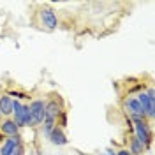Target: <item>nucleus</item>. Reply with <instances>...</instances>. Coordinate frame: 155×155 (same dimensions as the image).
Instances as JSON below:
<instances>
[{"mask_svg":"<svg viewBox=\"0 0 155 155\" xmlns=\"http://www.w3.org/2000/svg\"><path fill=\"white\" fill-rule=\"evenodd\" d=\"M124 107H125V111L129 113V116L146 118L145 111H143V107L139 106V102H137V99H136V97H125V99H124Z\"/></svg>","mask_w":155,"mask_h":155,"instance_id":"obj_6","label":"nucleus"},{"mask_svg":"<svg viewBox=\"0 0 155 155\" xmlns=\"http://www.w3.org/2000/svg\"><path fill=\"white\" fill-rule=\"evenodd\" d=\"M0 134L5 136V137L19 136V127L16 125V122H14L12 118H4L2 124H0Z\"/></svg>","mask_w":155,"mask_h":155,"instance_id":"obj_7","label":"nucleus"},{"mask_svg":"<svg viewBox=\"0 0 155 155\" xmlns=\"http://www.w3.org/2000/svg\"><path fill=\"white\" fill-rule=\"evenodd\" d=\"M9 155H25V146H23V143L16 146V148H14V150H12Z\"/></svg>","mask_w":155,"mask_h":155,"instance_id":"obj_13","label":"nucleus"},{"mask_svg":"<svg viewBox=\"0 0 155 155\" xmlns=\"http://www.w3.org/2000/svg\"><path fill=\"white\" fill-rule=\"evenodd\" d=\"M48 139L53 143V145H57V146H65L69 143L67 136H65V130L60 129V127H57V125L53 127V130H51V134H49Z\"/></svg>","mask_w":155,"mask_h":155,"instance_id":"obj_8","label":"nucleus"},{"mask_svg":"<svg viewBox=\"0 0 155 155\" xmlns=\"http://www.w3.org/2000/svg\"><path fill=\"white\" fill-rule=\"evenodd\" d=\"M137 102H139V106L143 107V111H145V116L146 120H150V124H152V120L155 118V90L153 87L150 85V87L146 88V92H139L137 95Z\"/></svg>","mask_w":155,"mask_h":155,"instance_id":"obj_2","label":"nucleus"},{"mask_svg":"<svg viewBox=\"0 0 155 155\" xmlns=\"http://www.w3.org/2000/svg\"><path fill=\"white\" fill-rule=\"evenodd\" d=\"M2 141H4V136L0 134V143H2Z\"/></svg>","mask_w":155,"mask_h":155,"instance_id":"obj_16","label":"nucleus"},{"mask_svg":"<svg viewBox=\"0 0 155 155\" xmlns=\"http://www.w3.org/2000/svg\"><path fill=\"white\" fill-rule=\"evenodd\" d=\"M18 145H21V137L14 136V137H5L0 145V155H9Z\"/></svg>","mask_w":155,"mask_h":155,"instance_id":"obj_9","label":"nucleus"},{"mask_svg":"<svg viewBox=\"0 0 155 155\" xmlns=\"http://www.w3.org/2000/svg\"><path fill=\"white\" fill-rule=\"evenodd\" d=\"M39 21L44 28L48 30H55L58 27V18H57V12L51 9V7H42L39 11Z\"/></svg>","mask_w":155,"mask_h":155,"instance_id":"obj_5","label":"nucleus"},{"mask_svg":"<svg viewBox=\"0 0 155 155\" xmlns=\"http://www.w3.org/2000/svg\"><path fill=\"white\" fill-rule=\"evenodd\" d=\"M44 107H46V101L42 97H35V99L30 101L28 109H30V116H32L34 127H39L44 122Z\"/></svg>","mask_w":155,"mask_h":155,"instance_id":"obj_4","label":"nucleus"},{"mask_svg":"<svg viewBox=\"0 0 155 155\" xmlns=\"http://www.w3.org/2000/svg\"><path fill=\"white\" fill-rule=\"evenodd\" d=\"M41 134H42V137H49V134H51V130H53V127H55V124H48V122H42L41 124Z\"/></svg>","mask_w":155,"mask_h":155,"instance_id":"obj_12","label":"nucleus"},{"mask_svg":"<svg viewBox=\"0 0 155 155\" xmlns=\"http://www.w3.org/2000/svg\"><path fill=\"white\" fill-rule=\"evenodd\" d=\"M129 122L132 124V129H134V137L145 146V150H150L152 141H153L152 124L146 118H136V116H129Z\"/></svg>","mask_w":155,"mask_h":155,"instance_id":"obj_1","label":"nucleus"},{"mask_svg":"<svg viewBox=\"0 0 155 155\" xmlns=\"http://www.w3.org/2000/svg\"><path fill=\"white\" fill-rule=\"evenodd\" d=\"M64 113V106H62V101L60 97H53L46 101V107H44V122L48 124H55L57 125L58 116Z\"/></svg>","mask_w":155,"mask_h":155,"instance_id":"obj_3","label":"nucleus"},{"mask_svg":"<svg viewBox=\"0 0 155 155\" xmlns=\"http://www.w3.org/2000/svg\"><path fill=\"white\" fill-rule=\"evenodd\" d=\"M116 155H132L127 148H120V150H116Z\"/></svg>","mask_w":155,"mask_h":155,"instance_id":"obj_14","label":"nucleus"},{"mask_svg":"<svg viewBox=\"0 0 155 155\" xmlns=\"http://www.w3.org/2000/svg\"><path fill=\"white\" fill-rule=\"evenodd\" d=\"M2 120H4V116H2V113H0V124H2Z\"/></svg>","mask_w":155,"mask_h":155,"instance_id":"obj_17","label":"nucleus"},{"mask_svg":"<svg viewBox=\"0 0 155 155\" xmlns=\"http://www.w3.org/2000/svg\"><path fill=\"white\" fill-rule=\"evenodd\" d=\"M102 155H116V150H113V148H107L106 153H102Z\"/></svg>","mask_w":155,"mask_h":155,"instance_id":"obj_15","label":"nucleus"},{"mask_svg":"<svg viewBox=\"0 0 155 155\" xmlns=\"http://www.w3.org/2000/svg\"><path fill=\"white\" fill-rule=\"evenodd\" d=\"M127 150H129L132 155H145V152H146L145 146H143V145H141V143H139V141L134 137V134L129 137V148H127Z\"/></svg>","mask_w":155,"mask_h":155,"instance_id":"obj_11","label":"nucleus"},{"mask_svg":"<svg viewBox=\"0 0 155 155\" xmlns=\"http://www.w3.org/2000/svg\"><path fill=\"white\" fill-rule=\"evenodd\" d=\"M0 113L4 118H11L12 115V99L7 94H0Z\"/></svg>","mask_w":155,"mask_h":155,"instance_id":"obj_10","label":"nucleus"}]
</instances>
